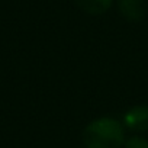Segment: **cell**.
Listing matches in <instances>:
<instances>
[{"label": "cell", "mask_w": 148, "mask_h": 148, "mask_svg": "<svg viewBox=\"0 0 148 148\" xmlns=\"http://www.w3.org/2000/svg\"><path fill=\"white\" fill-rule=\"evenodd\" d=\"M123 141V128L112 118L96 119L89 123L83 132L86 148H119Z\"/></svg>", "instance_id": "6da1fadb"}, {"label": "cell", "mask_w": 148, "mask_h": 148, "mask_svg": "<svg viewBox=\"0 0 148 148\" xmlns=\"http://www.w3.org/2000/svg\"><path fill=\"white\" fill-rule=\"evenodd\" d=\"M125 126L134 131H148V106H136L123 116Z\"/></svg>", "instance_id": "7a4b0ae2"}, {"label": "cell", "mask_w": 148, "mask_h": 148, "mask_svg": "<svg viewBox=\"0 0 148 148\" xmlns=\"http://www.w3.org/2000/svg\"><path fill=\"white\" fill-rule=\"evenodd\" d=\"M118 8L122 16L131 22H138L145 15V8L142 0H119Z\"/></svg>", "instance_id": "3957f363"}, {"label": "cell", "mask_w": 148, "mask_h": 148, "mask_svg": "<svg viewBox=\"0 0 148 148\" xmlns=\"http://www.w3.org/2000/svg\"><path fill=\"white\" fill-rule=\"evenodd\" d=\"M113 0H76L77 6L84 10L86 13H90V15H100V13H105L110 5H112Z\"/></svg>", "instance_id": "277c9868"}, {"label": "cell", "mask_w": 148, "mask_h": 148, "mask_svg": "<svg viewBox=\"0 0 148 148\" xmlns=\"http://www.w3.org/2000/svg\"><path fill=\"white\" fill-rule=\"evenodd\" d=\"M125 148H148V141L141 136H132L125 142Z\"/></svg>", "instance_id": "5b68a950"}]
</instances>
